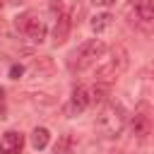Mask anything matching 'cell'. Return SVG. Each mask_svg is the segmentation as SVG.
I'll return each mask as SVG.
<instances>
[{
    "label": "cell",
    "instance_id": "1",
    "mask_svg": "<svg viewBox=\"0 0 154 154\" xmlns=\"http://www.w3.org/2000/svg\"><path fill=\"white\" fill-rule=\"evenodd\" d=\"M125 123H128V113L118 101L103 103L99 116H96V128L103 137H118L125 130Z\"/></svg>",
    "mask_w": 154,
    "mask_h": 154
},
{
    "label": "cell",
    "instance_id": "2",
    "mask_svg": "<svg viewBox=\"0 0 154 154\" xmlns=\"http://www.w3.org/2000/svg\"><path fill=\"white\" fill-rule=\"evenodd\" d=\"M103 53H106V43H103L101 38H91V41L82 43L79 51L75 53V58H77V70H87V67L94 65L99 58H103Z\"/></svg>",
    "mask_w": 154,
    "mask_h": 154
},
{
    "label": "cell",
    "instance_id": "3",
    "mask_svg": "<svg viewBox=\"0 0 154 154\" xmlns=\"http://www.w3.org/2000/svg\"><path fill=\"white\" fill-rule=\"evenodd\" d=\"M14 26L19 29V31H24L34 43H41L43 38H46V24L41 22V19H36L31 12H24V14H19V17H14Z\"/></svg>",
    "mask_w": 154,
    "mask_h": 154
},
{
    "label": "cell",
    "instance_id": "4",
    "mask_svg": "<svg viewBox=\"0 0 154 154\" xmlns=\"http://www.w3.org/2000/svg\"><path fill=\"white\" fill-rule=\"evenodd\" d=\"M120 75H123V70L108 58L106 63H101V65L94 70V82H96V84H106V87H111Z\"/></svg>",
    "mask_w": 154,
    "mask_h": 154
},
{
    "label": "cell",
    "instance_id": "5",
    "mask_svg": "<svg viewBox=\"0 0 154 154\" xmlns=\"http://www.w3.org/2000/svg\"><path fill=\"white\" fill-rule=\"evenodd\" d=\"M24 147V135L17 130H7L0 135V154H22Z\"/></svg>",
    "mask_w": 154,
    "mask_h": 154
},
{
    "label": "cell",
    "instance_id": "6",
    "mask_svg": "<svg viewBox=\"0 0 154 154\" xmlns=\"http://www.w3.org/2000/svg\"><path fill=\"white\" fill-rule=\"evenodd\" d=\"M89 103H91L89 89L75 87V89H72V96H70V103H67V111H70L72 116H77V113H84V111L89 108Z\"/></svg>",
    "mask_w": 154,
    "mask_h": 154
},
{
    "label": "cell",
    "instance_id": "7",
    "mask_svg": "<svg viewBox=\"0 0 154 154\" xmlns=\"http://www.w3.org/2000/svg\"><path fill=\"white\" fill-rule=\"evenodd\" d=\"M130 10L135 12L140 24L154 22V0H130Z\"/></svg>",
    "mask_w": 154,
    "mask_h": 154
},
{
    "label": "cell",
    "instance_id": "8",
    "mask_svg": "<svg viewBox=\"0 0 154 154\" xmlns=\"http://www.w3.org/2000/svg\"><path fill=\"white\" fill-rule=\"evenodd\" d=\"M70 29H72V14L65 12L63 17L55 19V26H53V43H55V46L65 43L67 36H70Z\"/></svg>",
    "mask_w": 154,
    "mask_h": 154
},
{
    "label": "cell",
    "instance_id": "9",
    "mask_svg": "<svg viewBox=\"0 0 154 154\" xmlns=\"http://www.w3.org/2000/svg\"><path fill=\"white\" fill-rule=\"evenodd\" d=\"M113 19H116V17H113L111 12H96V14L91 17L89 26H91V31H94V34H103L106 29H111Z\"/></svg>",
    "mask_w": 154,
    "mask_h": 154
},
{
    "label": "cell",
    "instance_id": "10",
    "mask_svg": "<svg viewBox=\"0 0 154 154\" xmlns=\"http://www.w3.org/2000/svg\"><path fill=\"white\" fill-rule=\"evenodd\" d=\"M130 128H132V135H137V137H144V135H149V128H152V123H149V118H147V116H142V113H135V116H132V123H130Z\"/></svg>",
    "mask_w": 154,
    "mask_h": 154
},
{
    "label": "cell",
    "instance_id": "11",
    "mask_svg": "<svg viewBox=\"0 0 154 154\" xmlns=\"http://www.w3.org/2000/svg\"><path fill=\"white\" fill-rule=\"evenodd\" d=\"M48 142H51V132H48V128H34V130H31V147H34L36 152H41Z\"/></svg>",
    "mask_w": 154,
    "mask_h": 154
},
{
    "label": "cell",
    "instance_id": "12",
    "mask_svg": "<svg viewBox=\"0 0 154 154\" xmlns=\"http://www.w3.org/2000/svg\"><path fill=\"white\" fill-rule=\"evenodd\" d=\"M72 147H75L72 132H63L58 137V142L53 144V154H72Z\"/></svg>",
    "mask_w": 154,
    "mask_h": 154
},
{
    "label": "cell",
    "instance_id": "13",
    "mask_svg": "<svg viewBox=\"0 0 154 154\" xmlns=\"http://www.w3.org/2000/svg\"><path fill=\"white\" fill-rule=\"evenodd\" d=\"M89 94H91V101H96V103H108V87H106V84H94V89H91Z\"/></svg>",
    "mask_w": 154,
    "mask_h": 154
},
{
    "label": "cell",
    "instance_id": "14",
    "mask_svg": "<svg viewBox=\"0 0 154 154\" xmlns=\"http://www.w3.org/2000/svg\"><path fill=\"white\" fill-rule=\"evenodd\" d=\"M48 10H51L53 17L58 19V17L65 14V2H63V0H48Z\"/></svg>",
    "mask_w": 154,
    "mask_h": 154
},
{
    "label": "cell",
    "instance_id": "15",
    "mask_svg": "<svg viewBox=\"0 0 154 154\" xmlns=\"http://www.w3.org/2000/svg\"><path fill=\"white\" fill-rule=\"evenodd\" d=\"M22 72H24V67H22V65H12V67H10V77H12V79H19V75H22Z\"/></svg>",
    "mask_w": 154,
    "mask_h": 154
},
{
    "label": "cell",
    "instance_id": "16",
    "mask_svg": "<svg viewBox=\"0 0 154 154\" xmlns=\"http://www.w3.org/2000/svg\"><path fill=\"white\" fill-rule=\"evenodd\" d=\"M91 5H96V7H111V5H116V0H91Z\"/></svg>",
    "mask_w": 154,
    "mask_h": 154
},
{
    "label": "cell",
    "instance_id": "17",
    "mask_svg": "<svg viewBox=\"0 0 154 154\" xmlns=\"http://www.w3.org/2000/svg\"><path fill=\"white\" fill-rule=\"evenodd\" d=\"M103 154H123V152H120V149H106Z\"/></svg>",
    "mask_w": 154,
    "mask_h": 154
},
{
    "label": "cell",
    "instance_id": "18",
    "mask_svg": "<svg viewBox=\"0 0 154 154\" xmlns=\"http://www.w3.org/2000/svg\"><path fill=\"white\" fill-rule=\"evenodd\" d=\"M2 5H5V2H2V0H0V10H2Z\"/></svg>",
    "mask_w": 154,
    "mask_h": 154
},
{
    "label": "cell",
    "instance_id": "19",
    "mask_svg": "<svg viewBox=\"0 0 154 154\" xmlns=\"http://www.w3.org/2000/svg\"><path fill=\"white\" fill-rule=\"evenodd\" d=\"M0 96H2V89H0Z\"/></svg>",
    "mask_w": 154,
    "mask_h": 154
}]
</instances>
